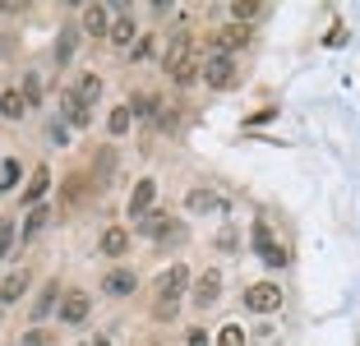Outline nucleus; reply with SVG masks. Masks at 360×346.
Listing matches in <instances>:
<instances>
[{"label":"nucleus","instance_id":"28","mask_svg":"<svg viewBox=\"0 0 360 346\" xmlns=\"http://www.w3.org/2000/svg\"><path fill=\"white\" fill-rule=\"evenodd\" d=\"M185 241H190V226H185L180 217H171V226L158 236V250H162V254H171V250H180Z\"/></svg>","mask_w":360,"mask_h":346},{"label":"nucleus","instance_id":"32","mask_svg":"<svg viewBox=\"0 0 360 346\" xmlns=\"http://www.w3.org/2000/svg\"><path fill=\"white\" fill-rule=\"evenodd\" d=\"M23 180V167L14 158H0V189H14Z\"/></svg>","mask_w":360,"mask_h":346},{"label":"nucleus","instance_id":"9","mask_svg":"<svg viewBox=\"0 0 360 346\" xmlns=\"http://www.w3.org/2000/svg\"><path fill=\"white\" fill-rule=\"evenodd\" d=\"M217 300H222V268L212 263V268H199V273H194L190 305H194V309H212Z\"/></svg>","mask_w":360,"mask_h":346},{"label":"nucleus","instance_id":"14","mask_svg":"<svg viewBox=\"0 0 360 346\" xmlns=\"http://www.w3.org/2000/svg\"><path fill=\"white\" fill-rule=\"evenodd\" d=\"M102 291L111 295V300H129V295L139 291V273L125 268V263H116V268H106V273H102Z\"/></svg>","mask_w":360,"mask_h":346},{"label":"nucleus","instance_id":"23","mask_svg":"<svg viewBox=\"0 0 360 346\" xmlns=\"http://www.w3.org/2000/svg\"><path fill=\"white\" fill-rule=\"evenodd\" d=\"M46 222H51V208H46V203L28 208V212H23V222H19V245H32L46 231Z\"/></svg>","mask_w":360,"mask_h":346},{"label":"nucleus","instance_id":"41","mask_svg":"<svg viewBox=\"0 0 360 346\" xmlns=\"http://www.w3.org/2000/svg\"><path fill=\"white\" fill-rule=\"evenodd\" d=\"M84 346H88V342H84Z\"/></svg>","mask_w":360,"mask_h":346},{"label":"nucleus","instance_id":"38","mask_svg":"<svg viewBox=\"0 0 360 346\" xmlns=\"http://www.w3.org/2000/svg\"><path fill=\"white\" fill-rule=\"evenodd\" d=\"M51 143L65 148V120H56V125H51Z\"/></svg>","mask_w":360,"mask_h":346},{"label":"nucleus","instance_id":"37","mask_svg":"<svg viewBox=\"0 0 360 346\" xmlns=\"http://www.w3.org/2000/svg\"><path fill=\"white\" fill-rule=\"evenodd\" d=\"M212 250H236V236H231V231H222V236H212Z\"/></svg>","mask_w":360,"mask_h":346},{"label":"nucleus","instance_id":"10","mask_svg":"<svg viewBox=\"0 0 360 346\" xmlns=\"http://www.w3.org/2000/svg\"><path fill=\"white\" fill-rule=\"evenodd\" d=\"M79 32L106 42V32H111V5H106V0H88L84 10H79Z\"/></svg>","mask_w":360,"mask_h":346},{"label":"nucleus","instance_id":"40","mask_svg":"<svg viewBox=\"0 0 360 346\" xmlns=\"http://www.w3.org/2000/svg\"><path fill=\"white\" fill-rule=\"evenodd\" d=\"M148 346H162V342H148Z\"/></svg>","mask_w":360,"mask_h":346},{"label":"nucleus","instance_id":"31","mask_svg":"<svg viewBox=\"0 0 360 346\" xmlns=\"http://www.w3.org/2000/svg\"><path fill=\"white\" fill-rule=\"evenodd\" d=\"M212 346H250V333H245L240 323H222L217 337H212Z\"/></svg>","mask_w":360,"mask_h":346},{"label":"nucleus","instance_id":"39","mask_svg":"<svg viewBox=\"0 0 360 346\" xmlns=\"http://www.w3.org/2000/svg\"><path fill=\"white\" fill-rule=\"evenodd\" d=\"M88 346H111V342H106L102 333H93V337H88Z\"/></svg>","mask_w":360,"mask_h":346},{"label":"nucleus","instance_id":"7","mask_svg":"<svg viewBox=\"0 0 360 346\" xmlns=\"http://www.w3.org/2000/svg\"><path fill=\"white\" fill-rule=\"evenodd\" d=\"M245 46H255V23H222V28H212L208 37V56L222 51V56H236Z\"/></svg>","mask_w":360,"mask_h":346},{"label":"nucleus","instance_id":"18","mask_svg":"<svg viewBox=\"0 0 360 346\" xmlns=\"http://www.w3.org/2000/svg\"><path fill=\"white\" fill-rule=\"evenodd\" d=\"M28 286H32V273H28V268H14L10 277H0V314H5L10 305H19L23 295H28Z\"/></svg>","mask_w":360,"mask_h":346},{"label":"nucleus","instance_id":"36","mask_svg":"<svg viewBox=\"0 0 360 346\" xmlns=\"http://www.w3.org/2000/svg\"><path fill=\"white\" fill-rule=\"evenodd\" d=\"M23 342H28V346H56V337H51V333H37V328H32Z\"/></svg>","mask_w":360,"mask_h":346},{"label":"nucleus","instance_id":"20","mask_svg":"<svg viewBox=\"0 0 360 346\" xmlns=\"http://www.w3.org/2000/svg\"><path fill=\"white\" fill-rule=\"evenodd\" d=\"M97 194V185L88 180V171H75V176H65V189H60V203H65V212L70 208H79L84 199H93Z\"/></svg>","mask_w":360,"mask_h":346},{"label":"nucleus","instance_id":"34","mask_svg":"<svg viewBox=\"0 0 360 346\" xmlns=\"http://www.w3.org/2000/svg\"><path fill=\"white\" fill-rule=\"evenodd\" d=\"M180 346H212V333L203 323H194V328H185V342Z\"/></svg>","mask_w":360,"mask_h":346},{"label":"nucleus","instance_id":"21","mask_svg":"<svg viewBox=\"0 0 360 346\" xmlns=\"http://www.w3.org/2000/svg\"><path fill=\"white\" fill-rule=\"evenodd\" d=\"M60 120L70 129H88V125H93V106H84L70 88H65V93H60Z\"/></svg>","mask_w":360,"mask_h":346},{"label":"nucleus","instance_id":"22","mask_svg":"<svg viewBox=\"0 0 360 346\" xmlns=\"http://www.w3.org/2000/svg\"><path fill=\"white\" fill-rule=\"evenodd\" d=\"M111 176H116V148L106 143L93 153V171H88V180H93L97 189H111Z\"/></svg>","mask_w":360,"mask_h":346},{"label":"nucleus","instance_id":"4","mask_svg":"<svg viewBox=\"0 0 360 346\" xmlns=\"http://www.w3.org/2000/svg\"><path fill=\"white\" fill-rule=\"evenodd\" d=\"M199 84H208L212 93H231V88L240 84V65H236V56H222V51L203 56V79Z\"/></svg>","mask_w":360,"mask_h":346},{"label":"nucleus","instance_id":"24","mask_svg":"<svg viewBox=\"0 0 360 346\" xmlns=\"http://www.w3.org/2000/svg\"><path fill=\"white\" fill-rule=\"evenodd\" d=\"M23 115H28V102H23L19 84H14V88H0V120H10V125H19Z\"/></svg>","mask_w":360,"mask_h":346},{"label":"nucleus","instance_id":"3","mask_svg":"<svg viewBox=\"0 0 360 346\" xmlns=\"http://www.w3.org/2000/svg\"><path fill=\"white\" fill-rule=\"evenodd\" d=\"M139 37H143V28H139V10H134V5H111V32H106V42L129 56Z\"/></svg>","mask_w":360,"mask_h":346},{"label":"nucleus","instance_id":"35","mask_svg":"<svg viewBox=\"0 0 360 346\" xmlns=\"http://www.w3.org/2000/svg\"><path fill=\"white\" fill-rule=\"evenodd\" d=\"M259 14H268L264 5H231V23H250V19H259Z\"/></svg>","mask_w":360,"mask_h":346},{"label":"nucleus","instance_id":"15","mask_svg":"<svg viewBox=\"0 0 360 346\" xmlns=\"http://www.w3.org/2000/svg\"><path fill=\"white\" fill-rule=\"evenodd\" d=\"M129 111H134V125H162L167 97H162V93H134V97H129Z\"/></svg>","mask_w":360,"mask_h":346},{"label":"nucleus","instance_id":"25","mask_svg":"<svg viewBox=\"0 0 360 346\" xmlns=\"http://www.w3.org/2000/svg\"><path fill=\"white\" fill-rule=\"evenodd\" d=\"M129 129H134V111H129V102L111 106V111H106V134H111V139H125Z\"/></svg>","mask_w":360,"mask_h":346},{"label":"nucleus","instance_id":"1","mask_svg":"<svg viewBox=\"0 0 360 346\" xmlns=\"http://www.w3.org/2000/svg\"><path fill=\"white\" fill-rule=\"evenodd\" d=\"M190 286H194L190 263H185V259H171L167 268H162V273L148 282V295H153L148 314H153V323H176V319H180V305H185V295H190Z\"/></svg>","mask_w":360,"mask_h":346},{"label":"nucleus","instance_id":"26","mask_svg":"<svg viewBox=\"0 0 360 346\" xmlns=\"http://www.w3.org/2000/svg\"><path fill=\"white\" fill-rule=\"evenodd\" d=\"M167 226H171V212H167V208H153L143 222H134V231L143 236V241H153V245H158V236H162Z\"/></svg>","mask_w":360,"mask_h":346},{"label":"nucleus","instance_id":"29","mask_svg":"<svg viewBox=\"0 0 360 346\" xmlns=\"http://www.w3.org/2000/svg\"><path fill=\"white\" fill-rule=\"evenodd\" d=\"M19 93H23V102H28V111H32V106H42V97H46V88H42V74H23V79H19Z\"/></svg>","mask_w":360,"mask_h":346},{"label":"nucleus","instance_id":"19","mask_svg":"<svg viewBox=\"0 0 360 346\" xmlns=\"http://www.w3.org/2000/svg\"><path fill=\"white\" fill-rule=\"evenodd\" d=\"M46 189H51V167L37 162L32 176H28V185H23V194H19V203H23V208H37V203L46 199Z\"/></svg>","mask_w":360,"mask_h":346},{"label":"nucleus","instance_id":"2","mask_svg":"<svg viewBox=\"0 0 360 346\" xmlns=\"http://www.w3.org/2000/svg\"><path fill=\"white\" fill-rule=\"evenodd\" d=\"M185 212L190 217H231V194H222L212 185H194L185 189Z\"/></svg>","mask_w":360,"mask_h":346},{"label":"nucleus","instance_id":"17","mask_svg":"<svg viewBox=\"0 0 360 346\" xmlns=\"http://www.w3.org/2000/svg\"><path fill=\"white\" fill-rule=\"evenodd\" d=\"M79 42H84L79 23H65V28L56 32V46H51V65H56V70H65V65L79 56Z\"/></svg>","mask_w":360,"mask_h":346},{"label":"nucleus","instance_id":"30","mask_svg":"<svg viewBox=\"0 0 360 346\" xmlns=\"http://www.w3.org/2000/svg\"><path fill=\"white\" fill-rule=\"evenodd\" d=\"M14 245H19V222H14V217H0V263L14 259Z\"/></svg>","mask_w":360,"mask_h":346},{"label":"nucleus","instance_id":"13","mask_svg":"<svg viewBox=\"0 0 360 346\" xmlns=\"http://www.w3.org/2000/svg\"><path fill=\"white\" fill-rule=\"evenodd\" d=\"M129 245H134V231L120 226V222L102 226V236H97V254H102V259H125Z\"/></svg>","mask_w":360,"mask_h":346},{"label":"nucleus","instance_id":"12","mask_svg":"<svg viewBox=\"0 0 360 346\" xmlns=\"http://www.w3.org/2000/svg\"><path fill=\"white\" fill-rule=\"evenodd\" d=\"M158 208V180L153 176H143V180H134V189H129V203H125V217H134V222H143L148 212Z\"/></svg>","mask_w":360,"mask_h":346},{"label":"nucleus","instance_id":"8","mask_svg":"<svg viewBox=\"0 0 360 346\" xmlns=\"http://www.w3.org/2000/svg\"><path fill=\"white\" fill-rule=\"evenodd\" d=\"M56 319H60L65 328H84L88 319H93V291H88V286H70V291L60 295Z\"/></svg>","mask_w":360,"mask_h":346},{"label":"nucleus","instance_id":"33","mask_svg":"<svg viewBox=\"0 0 360 346\" xmlns=\"http://www.w3.org/2000/svg\"><path fill=\"white\" fill-rule=\"evenodd\" d=\"M148 56H158V32H143L134 42V51H129V60H148Z\"/></svg>","mask_w":360,"mask_h":346},{"label":"nucleus","instance_id":"6","mask_svg":"<svg viewBox=\"0 0 360 346\" xmlns=\"http://www.w3.org/2000/svg\"><path fill=\"white\" fill-rule=\"evenodd\" d=\"M240 300H245V309H250V314H277V309L286 305V291H282V282H273V277H268V282H250Z\"/></svg>","mask_w":360,"mask_h":346},{"label":"nucleus","instance_id":"16","mask_svg":"<svg viewBox=\"0 0 360 346\" xmlns=\"http://www.w3.org/2000/svg\"><path fill=\"white\" fill-rule=\"evenodd\" d=\"M70 93H75L84 106H97V102L106 97V79H102L97 70H79L75 79H70Z\"/></svg>","mask_w":360,"mask_h":346},{"label":"nucleus","instance_id":"11","mask_svg":"<svg viewBox=\"0 0 360 346\" xmlns=\"http://www.w3.org/2000/svg\"><path fill=\"white\" fill-rule=\"evenodd\" d=\"M60 295H65V286H60V277H46L42 286H37V295H32V328L37 323H46V319L60 309Z\"/></svg>","mask_w":360,"mask_h":346},{"label":"nucleus","instance_id":"5","mask_svg":"<svg viewBox=\"0 0 360 346\" xmlns=\"http://www.w3.org/2000/svg\"><path fill=\"white\" fill-rule=\"evenodd\" d=\"M250 245H255V254L268 263V268H286V263H291V254H286V245L273 236L268 217H255V226H250Z\"/></svg>","mask_w":360,"mask_h":346},{"label":"nucleus","instance_id":"27","mask_svg":"<svg viewBox=\"0 0 360 346\" xmlns=\"http://www.w3.org/2000/svg\"><path fill=\"white\" fill-rule=\"evenodd\" d=\"M167 79H171V84H180V88H190V84H199V79H203V60H199V56H190V60H180L176 70L167 74Z\"/></svg>","mask_w":360,"mask_h":346}]
</instances>
